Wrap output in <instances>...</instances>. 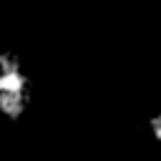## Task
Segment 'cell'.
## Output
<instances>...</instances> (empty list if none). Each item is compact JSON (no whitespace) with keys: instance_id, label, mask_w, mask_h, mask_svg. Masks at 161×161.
Masks as SVG:
<instances>
[{"instance_id":"7a4b0ae2","label":"cell","mask_w":161,"mask_h":161,"mask_svg":"<svg viewBox=\"0 0 161 161\" xmlns=\"http://www.w3.org/2000/svg\"><path fill=\"white\" fill-rule=\"evenodd\" d=\"M143 133L153 146H161V98L143 116Z\"/></svg>"},{"instance_id":"6da1fadb","label":"cell","mask_w":161,"mask_h":161,"mask_svg":"<svg viewBox=\"0 0 161 161\" xmlns=\"http://www.w3.org/2000/svg\"><path fill=\"white\" fill-rule=\"evenodd\" d=\"M30 106V75L15 55H0V113L18 118Z\"/></svg>"}]
</instances>
